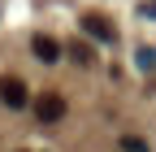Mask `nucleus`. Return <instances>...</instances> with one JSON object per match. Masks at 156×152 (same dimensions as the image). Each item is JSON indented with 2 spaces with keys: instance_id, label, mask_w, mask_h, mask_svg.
<instances>
[{
  "instance_id": "4",
  "label": "nucleus",
  "mask_w": 156,
  "mask_h": 152,
  "mask_svg": "<svg viewBox=\"0 0 156 152\" xmlns=\"http://www.w3.org/2000/svg\"><path fill=\"white\" fill-rule=\"evenodd\" d=\"M30 52L39 56V61H48V65L61 61V44H56L52 35H35V39H30Z\"/></svg>"
},
{
  "instance_id": "5",
  "label": "nucleus",
  "mask_w": 156,
  "mask_h": 152,
  "mask_svg": "<svg viewBox=\"0 0 156 152\" xmlns=\"http://www.w3.org/2000/svg\"><path fill=\"white\" fill-rule=\"evenodd\" d=\"M69 56H74L78 65H91V61H95V52H91L87 44H69Z\"/></svg>"
},
{
  "instance_id": "2",
  "label": "nucleus",
  "mask_w": 156,
  "mask_h": 152,
  "mask_svg": "<svg viewBox=\"0 0 156 152\" xmlns=\"http://www.w3.org/2000/svg\"><path fill=\"white\" fill-rule=\"evenodd\" d=\"M0 100H5L9 109H26V83L22 78H13V74H5V78H0Z\"/></svg>"
},
{
  "instance_id": "7",
  "label": "nucleus",
  "mask_w": 156,
  "mask_h": 152,
  "mask_svg": "<svg viewBox=\"0 0 156 152\" xmlns=\"http://www.w3.org/2000/svg\"><path fill=\"white\" fill-rule=\"evenodd\" d=\"M139 65H143V70H156V48H143V52H139Z\"/></svg>"
},
{
  "instance_id": "6",
  "label": "nucleus",
  "mask_w": 156,
  "mask_h": 152,
  "mask_svg": "<svg viewBox=\"0 0 156 152\" xmlns=\"http://www.w3.org/2000/svg\"><path fill=\"white\" fill-rule=\"evenodd\" d=\"M122 152H147V143L134 139V135H126V139H122Z\"/></svg>"
},
{
  "instance_id": "1",
  "label": "nucleus",
  "mask_w": 156,
  "mask_h": 152,
  "mask_svg": "<svg viewBox=\"0 0 156 152\" xmlns=\"http://www.w3.org/2000/svg\"><path fill=\"white\" fill-rule=\"evenodd\" d=\"M35 118L39 122H61L65 118V100L56 96V91H44V96L35 100Z\"/></svg>"
},
{
  "instance_id": "8",
  "label": "nucleus",
  "mask_w": 156,
  "mask_h": 152,
  "mask_svg": "<svg viewBox=\"0 0 156 152\" xmlns=\"http://www.w3.org/2000/svg\"><path fill=\"white\" fill-rule=\"evenodd\" d=\"M143 17H156V0H143Z\"/></svg>"
},
{
  "instance_id": "3",
  "label": "nucleus",
  "mask_w": 156,
  "mask_h": 152,
  "mask_svg": "<svg viewBox=\"0 0 156 152\" xmlns=\"http://www.w3.org/2000/svg\"><path fill=\"white\" fill-rule=\"evenodd\" d=\"M83 31L91 35V39H100V44H113L117 39V31H113V22L104 13H83Z\"/></svg>"
}]
</instances>
